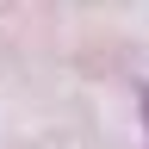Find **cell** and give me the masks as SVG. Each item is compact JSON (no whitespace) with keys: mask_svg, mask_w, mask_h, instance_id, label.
<instances>
[{"mask_svg":"<svg viewBox=\"0 0 149 149\" xmlns=\"http://www.w3.org/2000/svg\"><path fill=\"white\" fill-rule=\"evenodd\" d=\"M143 118H149V87H143Z\"/></svg>","mask_w":149,"mask_h":149,"instance_id":"obj_1","label":"cell"}]
</instances>
